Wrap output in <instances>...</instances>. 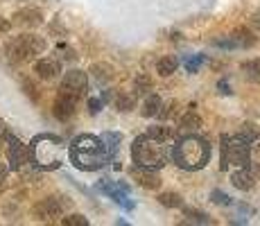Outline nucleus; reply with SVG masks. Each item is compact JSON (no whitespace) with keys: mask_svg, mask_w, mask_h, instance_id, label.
<instances>
[{"mask_svg":"<svg viewBox=\"0 0 260 226\" xmlns=\"http://www.w3.org/2000/svg\"><path fill=\"white\" fill-rule=\"evenodd\" d=\"M34 73L39 75L41 79H54L59 73H61V63L57 61V59L52 57H46V59H39L37 63H34Z\"/></svg>","mask_w":260,"mask_h":226,"instance_id":"nucleus-13","label":"nucleus"},{"mask_svg":"<svg viewBox=\"0 0 260 226\" xmlns=\"http://www.w3.org/2000/svg\"><path fill=\"white\" fill-rule=\"evenodd\" d=\"M161 107H163V102L156 93L147 95V100H145V104H143V115L145 118H154V115L161 113Z\"/></svg>","mask_w":260,"mask_h":226,"instance_id":"nucleus-17","label":"nucleus"},{"mask_svg":"<svg viewBox=\"0 0 260 226\" xmlns=\"http://www.w3.org/2000/svg\"><path fill=\"white\" fill-rule=\"evenodd\" d=\"M43 23V14L37 7H23L12 16V25H21V27H37Z\"/></svg>","mask_w":260,"mask_h":226,"instance_id":"nucleus-12","label":"nucleus"},{"mask_svg":"<svg viewBox=\"0 0 260 226\" xmlns=\"http://www.w3.org/2000/svg\"><path fill=\"white\" fill-rule=\"evenodd\" d=\"M145 136H149V138H154V140H168L170 138V129L168 127H163V124H154V127H149L147 129V134Z\"/></svg>","mask_w":260,"mask_h":226,"instance_id":"nucleus-25","label":"nucleus"},{"mask_svg":"<svg viewBox=\"0 0 260 226\" xmlns=\"http://www.w3.org/2000/svg\"><path fill=\"white\" fill-rule=\"evenodd\" d=\"M179 66V61L174 57H163V59H158V63H156V73L161 75V77H170V75L177 70Z\"/></svg>","mask_w":260,"mask_h":226,"instance_id":"nucleus-22","label":"nucleus"},{"mask_svg":"<svg viewBox=\"0 0 260 226\" xmlns=\"http://www.w3.org/2000/svg\"><path fill=\"white\" fill-rule=\"evenodd\" d=\"M57 52H66L63 54V59H77V54H75L68 45H57Z\"/></svg>","mask_w":260,"mask_h":226,"instance_id":"nucleus-33","label":"nucleus"},{"mask_svg":"<svg viewBox=\"0 0 260 226\" xmlns=\"http://www.w3.org/2000/svg\"><path fill=\"white\" fill-rule=\"evenodd\" d=\"M68 156H71V163L77 170H84V172H95V170H102L104 165L111 160L107 147H104L102 138L93 134H82L71 143L68 147Z\"/></svg>","mask_w":260,"mask_h":226,"instance_id":"nucleus-1","label":"nucleus"},{"mask_svg":"<svg viewBox=\"0 0 260 226\" xmlns=\"http://www.w3.org/2000/svg\"><path fill=\"white\" fill-rule=\"evenodd\" d=\"M136 179H138V183L147 190H156V188H161V183H163V179L156 174V170H147V168L136 170Z\"/></svg>","mask_w":260,"mask_h":226,"instance_id":"nucleus-14","label":"nucleus"},{"mask_svg":"<svg viewBox=\"0 0 260 226\" xmlns=\"http://www.w3.org/2000/svg\"><path fill=\"white\" fill-rule=\"evenodd\" d=\"M183 215L190 219V222H199V224H211V219H208V215H204V213H199V210H194V208H186L183 210Z\"/></svg>","mask_w":260,"mask_h":226,"instance_id":"nucleus-27","label":"nucleus"},{"mask_svg":"<svg viewBox=\"0 0 260 226\" xmlns=\"http://www.w3.org/2000/svg\"><path fill=\"white\" fill-rule=\"evenodd\" d=\"M98 188L102 190L104 195H109V197H111L116 204H122L124 208H129V210L134 208V204H132V202H127L129 188H127L124 183H118V181H109V179H107V181H102V183H100Z\"/></svg>","mask_w":260,"mask_h":226,"instance_id":"nucleus-11","label":"nucleus"},{"mask_svg":"<svg viewBox=\"0 0 260 226\" xmlns=\"http://www.w3.org/2000/svg\"><path fill=\"white\" fill-rule=\"evenodd\" d=\"M240 138L242 140H247L249 145L253 143V140H256V129H253V124H242V129H240Z\"/></svg>","mask_w":260,"mask_h":226,"instance_id":"nucleus-29","label":"nucleus"},{"mask_svg":"<svg viewBox=\"0 0 260 226\" xmlns=\"http://www.w3.org/2000/svg\"><path fill=\"white\" fill-rule=\"evenodd\" d=\"M231 183L238 190H251L253 188V174H249L247 170H238L231 174Z\"/></svg>","mask_w":260,"mask_h":226,"instance_id":"nucleus-16","label":"nucleus"},{"mask_svg":"<svg viewBox=\"0 0 260 226\" xmlns=\"http://www.w3.org/2000/svg\"><path fill=\"white\" fill-rule=\"evenodd\" d=\"M233 39L238 41V48H251V45H256V41H258L256 34L244 27H238L236 32H233Z\"/></svg>","mask_w":260,"mask_h":226,"instance_id":"nucleus-19","label":"nucleus"},{"mask_svg":"<svg viewBox=\"0 0 260 226\" xmlns=\"http://www.w3.org/2000/svg\"><path fill=\"white\" fill-rule=\"evenodd\" d=\"M199 127H202V118H199V113H194V111H188L181 118V122H179V129H181V132H194V129H199Z\"/></svg>","mask_w":260,"mask_h":226,"instance_id":"nucleus-21","label":"nucleus"},{"mask_svg":"<svg viewBox=\"0 0 260 226\" xmlns=\"http://www.w3.org/2000/svg\"><path fill=\"white\" fill-rule=\"evenodd\" d=\"M202 61H204V57H197L194 61L188 63V70H190V73H197V70H199V63H202Z\"/></svg>","mask_w":260,"mask_h":226,"instance_id":"nucleus-36","label":"nucleus"},{"mask_svg":"<svg viewBox=\"0 0 260 226\" xmlns=\"http://www.w3.org/2000/svg\"><path fill=\"white\" fill-rule=\"evenodd\" d=\"M172 158L181 170L197 172V170L206 168V163L211 160V145L199 136H186L174 145Z\"/></svg>","mask_w":260,"mask_h":226,"instance_id":"nucleus-2","label":"nucleus"},{"mask_svg":"<svg viewBox=\"0 0 260 226\" xmlns=\"http://www.w3.org/2000/svg\"><path fill=\"white\" fill-rule=\"evenodd\" d=\"M211 197H213V202H215V204H231V199H229L226 195H222L219 190H215Z\"/></svg>","mask_w":260,"mask_h":226,"instance_id":"nucleus-32","label":"nucleus"},{"mask_svg":"<svg viewBox=\"0 0 260 226\" xmlns=\"http://www.w3.org/2000/svg\"><path fill=\"white\" fill-rule=\"evenodd\" d=\"M75 107H77V98L59 90L57 98H54V104H52V113H54V118L63 122V120H68L75 115Z\"/></svg>","mask_w":260,"mask_h":226,"instance_id":"nucleus-10","label":"nucleus"},{"mask_svg":"<svg viewBox=\"0 0 260 226\" xmlns=\"http://www.w3.org/2000/svg\"><path fill=\"white\" fill-rule=\"evenodd\" d=\"M102 107H104V100H98V98H91V100H88V109H91L93 115L98 113Z\"/></svg>","mask_w":260,"mask_h":226,"instance_id":"nucleus-31","label":"nucleus"},{"mask_svg":"<svg viewBox=\"0 0 260 226\" xmlns=\"http://www.w3.org/2000/svg\"><path fill=\"white\" fill-rule=\"evenodd\" d=\"M43 50H46V39H41L39 34H21L5 45V54L12 63H25L41 54Z\"/></svg>","mask_w":260,"mask_h":226,"instance_id":"nucleus-5","label":"nucleus"},{"mask_svg":"<svg viewBox=\"0 0 260 226\" xmlns=\"http://www.w3.org/2000/svg\"><path fill=\"white\" fill-rule=\"evenodd\" d=\"M86 86H88V77L84 70H68V73L63 75L59 90H63V93H68V95H75V98L79 100L84 95V90H86Z\"/></svg>","mask_w":260,"mask_h":226,"instance_id":"nucleus-9","label":"nucleus"},{"mask_svg":"<svg viewBox=\"0 0 260 226\" xmlns=\"http://www.w3.org/2000/svg\"><path fill=\"white\" fill-rule=\"evenodd\" d=\"M149 88H152V77H149V75H138V77L134 79V93L136 95H145Z\"/></svg>","mask_w":260,"mask_h":226,"instance_id":"nucleus-24","label":"nucleus"},{"mask_svg":"<svg viewBox=\"0 0 260 226\" xmlns=\"http://www.w3.org/2000/svg\"><path fill=\"white\" fill-rule=\"evenodd\" d=\"M158 204L166 206V208H181L183 197L179 192H161L158 195Z\"/></svg>","mask_w":260,"mask_h":226,"instance_id":"nucleus-23","label":"nucleus"},{"mask_svg":"<svg viewBox=\"0 0 260 226\" xmlns=\"http://www.w3.org/2000/svg\"><path fill=\"white\" fill-rule=\"evenodd\" d=\"M29 160L39 170H57L63 163V140L54 134L34 136L29 143Z\"/></svg>","mask_w":260,"mask_h":226,"instance_id":"nucleus-3","label":"nucleus"},{"mask_svg":"<svg viewBox=\"0 0 260 226\" xmlns=\"http://www.w3.org/2000/svg\"><path fill=\"white\" fill-rule=\"evenodd\" d=\"M25 93H27L32 100H37V98H39V95H37V88H34V84H32V82H25Z\"/></svg>","mask_w":260,"mask_h":226,"instance_id":"nucleus-34","label":"nucleus"},{"mask_svg":"<svg viewBox=\"0 0 260 226\" xmlns=\"http://www.w3.org/2000/svg\"><path fill=\"white\" fill-rule=\"evenodd\" d=\"M5 143H7V163L9 170H23V165L29 160V147L23 145L16 136L5 132Z\"/></svg>","mask_w":260,"mask_h":226,"instance_id":"nucleus-7","label":"nucleus"},{"mask_svg":"<svg viewBox=\"0 0 260 226\" xmlns=\"http://www.w3.org/2000/svg\"><path fill=\"white\" fill-rule=\"evenodd\" d=\"M251 160V145L240 136H222V170L229 168H247Z\"/></svg>","mask_w":260,"mask_h":226,"instance_id":"nucleus-6","label":"nucleus"},{"mask_svg":"<svg viewBox=\"0 0 260 226\" xmlns=\"http://www.w3.org/2000/svg\"><path fill=\"white\" fill-rule=\"evenodd\" d=\"M116 107H118V111H132L134 107H136V102H134V98L132 95H124V93H120L118 98H116Z\"/></svg>","mask_w":260,"mask_h":226,"instance_id":"nucleus-26","label":"nucleus"},{"mask_svg":"<svg viewBox=\"0 0 260 226\" xmlns=\"http://www.w3.org/2000/svg\"><path fill=\"white\" fill-rule=\"evenodd\" d=\"M132 156L136 168L161 170L168 163V149L161 140H154L149 136H138L132 145Z\"/></svg>","mask_w":260,"mask_h":226,"instance_id":"nucleus-4","label":"nucleus"},{"mask_svg":"<svg viewBox=\"0 0 260 226\" xmlns=\"http://www.w3.org/2000/svg\"><path fill=\"white\" fill-rule=\"evenodd\" d=\"M61 224L63 226H88V219L84 217V215H68V217H63L61 219Z\"/></svg>","mask_w":260,"mask_h":226,"instance_id":"nucleus-28","label":"nucleus"},{"mask_svg":"<svg viewBox=\"0 0 260 226\" xmlns=\"http://www.w3.org/2000/svg\"><path fill=\"white\" fill-rule=\"evenodd\" d=\"M217 88H219V93L222 95H231V86L226 84V79H222V82L217 84Z\"/></svg>","mask_w":260,"mask_h":226,"instance_id":"nucleus-35","label":"nucleus"},{"mask_svg":"<svg viewBox=\"0 0 260 226\" xmlns=\"http://www.w3.org/2000/svg\"><path fill=\"white\" fill-rule=\"evenodd\" d=\"M61 215H63V202H59L57 197L41 199L32 208V217L39 219V222H52V219H59Z\"/></svg>","mask_w":260,"mask_h":226,"instance_id":"nucleus-8","label":"nucleus"},{"mask_svg":"<svg viewBox=\"0 0 260 226\" xmlns=\"http://www.w3.org/2000/svg\"><path fill=\"white\" fill-rule=\"evenodd\" d=\"M242 73L251 84H260V59H249V61H244Z\"/></svg>","mask_w":260,"mask_h":226,"instance_id":"nucleus-18","label":"nucleus"},{"mask_svg":"<svg viewBox=\"0 0 260 226\" xmlns=\"http://www.w3.org/2000/svg\"><path fill=\"white\" fill-rule=\"evenodd\" d=\"M88 73H91L93 77L98 79V82H102V84L111 82V79L116 77V70H113V66H111V63H104V61L102 63H93Z\"/></svg>","mask_w":260,"mask_h":226,"instance_id":"nucleus-15","label":"nucleus"},{"mask_svg":"<svg viewBox=\"0 0 260 226\" xmlns=\"http://www.w3.org/2000/svg\"><path fill=\"white\" fill-rule=\"evenodd\" d=\"M215 45H217V48H224V50H233V48H238V41L233 39V34H231V37L217 39V41H215Z\"/></svg>","mask_w":260,"mask_h":226,"instance_id":"nucleus-30","label":"nucleus"},{"mask_svg":"<svg viewBox=\"0 0 260 226\" xmlns=\"http://www.w3.org/2000/svg\"><path fill=\"white\" fill-rule=\"evenodd\" d=\"M9 27H12V21H5V18H0V34H5Z\"/></svg>","mask_w":260,"mask_h":226,"instance_id":"nucleus-37","label":"nucleus"},{"mask_svg":"<svg viewBox=\"0 0 260 226\" xmlns=\"http://www.w3.org/2000/svg\"><path fill=\"white\" fill-rule=\"evenodd\" d=\"M0 140H3V136H0ZM7 170H9V168H5V165L0 163V181H3L5 177H7Z\"/></svg>","mask_w":260,"mask_h":226,"instance_id":"nucleus-38","label":"nucleus"},{"mask_svg":"<svg viewBox=\"0 0 260 226\" xmlns=\"http://www.w3.org/2000/svg\"><path fill=\"white\" fill-rule=\"evenodd\" d=\"M102 138V143H104V147H107V152H109V156H116V152H118V145H120V140H122V136L116 134V132H107V134H102L100 136Z\"/></svg>","mask_w":260,"mask_h":226,"instance_id":"nucleus-20","label":"nucleus"}]
</instances>
